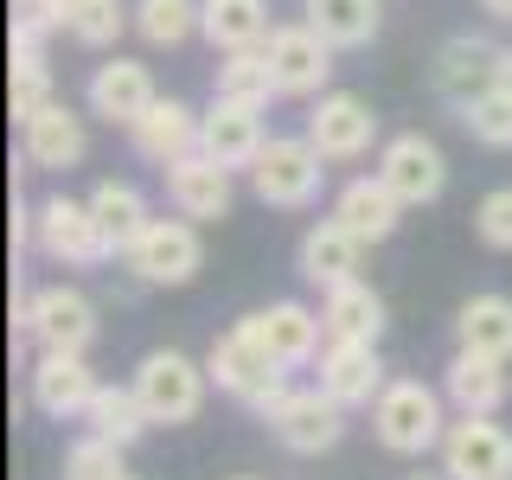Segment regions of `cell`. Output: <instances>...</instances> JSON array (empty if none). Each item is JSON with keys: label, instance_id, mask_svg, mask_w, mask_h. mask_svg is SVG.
I'll list each match as a JSON object with an SVG mask.
<instances>
[{"label": "cell", "instance_id": "6", "mask_svg": "<svg viewBox=\"0 0 512 480\" xmlns=\"http://www.w3.org/2000/svg\"><path fill=\"white\" fill-rule=\"evenodd\" d=\"M205 384H212V372L205 365H192L186 352H148V359L135 365V391H141V404H148L154 423H192V416L205 410Z\"/></svg>", "mask_w": 512, "mask_h": 480}, {"label": "cell", "instance_id": "37", "mask_svg": "<svg viewBox=\"0 0 512 480\" xmlns=\"http://www.w3.org/2000/svg\"><path fill=\"white\" fill-rule=\"evenodd\" d=\"M122 455H128L122 442L84 436V442H71V448H64V480H128Z\"/></svg>", "mask_w": 512, "mask_h": 480}, {"label": "cell", "instance_id": "15", "mask_svg": "<svg viewBox=\"0 0 512 480\" xmlns=\"http://www.w3.org/2000/svg\"><path fill=\"white\" fill-rule=\"evenodd\" d=\"M442 468L455 480H512V436L493 416H461L442 436Z\"/></svg>", "mask_w": 512, "mask_h": 480}, {"label": "cell", "instance_id": "35", "mask_svg": "<svg viewBox=\"0 0 512 480\" xmlns=\"http://www.w3.org/2000/svg\"><path fill=\"white\" fill-rule=\"evenodd\" d=\"M7 103H13V122L39 116L52 103V64H45V45L32 52H13V77H7Z\"/></svg>", "mask_w": 512, "mask_h": 480}, {"label": "cell", "instance_id": "38", "mask_svg": "<svg viewBox=\"0 0 512 480\" xmlns=\"http://www.w3.org/2000/svg\"><path fill=\"white\" fill-rule=\"evenodd\" d=\"M474 237H480L487 250H506V256H512V186L487 192V199L474 205Z\"/></svg>", "mask_w": 512, "mask_h": 480}, {"label": "cell", "instance_id": "21", "mask_svg": "<svg viewBox=\"0 0 512 480\" xmlns=\"http://www.w3.org/2000/svg\"><path fill=\"white\" fill-rule=\"evenodd\" d=\"M148 103H154V77H148V64H135V58H109V64H96V71H90V116H103L109 128H128Z\"/></svg>", "mask_w": 512, "mask_h": 480}, {"label": "cell", "instance_id": "30", "mask_svg": "<svg viewBox=\"0 0 512 480\" xmlns=\"http://www.w3.org/2000/svg\"><path fill=\"white\" fill-rule=\"evenodd\" d=\"M461 352H487V359H512V301L506 295H474L455 314Z\"/></svg>", "mask_w": 512, "mask_h": 480}, {"label": "cell", "instance_id": "13", "mask_svg": "<svg viewBox=\"0 0 512 480\" xmlns=\"http://www.w3.org/2000/svg\"><path fill=\"white\" fill-rule=\"evenodd\" d=\"M263 103H237V96H212V109L199 116V148L218 160V167H256V154H263Z\"/></svg>", "mask_w": 512, "mask_h": 480}, {"label": "cell", "instance_id": "25", "mask_svg": "<svg viewBox=\"0 0 512 480\" xmlns=\"http://www.w3.org/2000/svg\"><path fill=\"white\" fill-rule=\"evenodd\" d=\"M500 52H506V45H487V39H448L436 52V90L448 96V103H468L474 90L493 84Z\"/></svg>", "mask_w": 512, "mask_h": 480}, {"label": "cell", "instance_id": "9", "mask_svg": "<svg viewBox=\"0 0 512 480\" xmlns=\"http://www.w3.org/2000/svg\"><path fill=\"white\" fill-rule=\"evenodd\" d=\"M237 327H244L250 340L282 365V372H301V365H314L320 346H327V320H320L314 308H301V301H269V308L244 314Z\"/></svg>", "mask_w": 512, "mask_h": 480}, {"label": "cell", "instance_id": "2", "mask_svg": "<svg viewBox=\"0 0 512 480\" xmlns=\"http://www.w3.org/2000/svg\"><path fill=\"white\" fill-rule=\"evenodd\" d=\"M13 333L32 340L39 352H90L96 346V301L64 282L13 295Z\"/></svg>", "mask_w": 512, "mask_h": 480}, {"label": "cell", "instance_id": "8", "mask_svg": "<svg viewBox=\"0 0 512 480\" xmlns=\"http://www.w3.org/2000/svg\"><path fill=\"white\" fill-rule=\"evenodd\" d=\"M263 423L288 455H327V448H340V436H346V404L327 397L320 384H308V391H288Z\"/></svg>", "mask_w": 512, "mask_h": 480}, {"label": "cell", "instance_id": "26", "mask_svg": "<svg viewBox=\"0 0 512 480\" xmlns=\"http://www.w3.org/2000/svg\"><path fill=\"white\" fill-rule=\"evenodd\" d=\"M320 320H327V340H378V333H384V295L372 282L352 276L340 288H327Z\"/></svg>", "mask_w": 512, "mask_h": 480}, {"label": "cell", "instance_id": "19", "mask_svg": "<svg viewBox=\"0 0 512 480\" xmlns=\"http://www.w3.org/2000/svg\"><path fill=\"white\" fill-rule=\"evenodd\" d=\"M167 199H173V212H186L192 224H212V218L231 212V167H218L205 148H192L186 160L167 167Z\"/></svg>", "mask_w": 512, "mask_h": 480}, {"label": "cell", "instance_id": "10", "mask_svg": "<svg viewBox=\"0 0 512 480\" xmlns=\"http://www.w3.org/2000/svg\"><path fill=\"white\" fill-rule=\"evenodd\" d=\"M308 141L327 160H365L372 141H378V109L365 103V96H352V90H327L314 103V116H308Z\"/></svg>", "mask_w": 512, "mask_h": 480}, {"label": "cell", "instance_id": "28", "mask_svg": "<svg viewBox=\"0 0 512 480\" xmlns=\"http://www.w3.org/2000/svg\"><path fill=\"white\" fill-rule=\"evenodd\" d=\"M90 212H96V224H103V237H109V256H128V250H135V237L154 224L141 186H128V180H103V186L90 192Z\"/></svg>", "mask_w": 512, "mask_h": 480}, {"label": "cell", "instance_id": "14", "mask_svg": "<svg viewBox=\"0 0 512 480\" xmlns=\"http://www.w3.org/2000/svg\"><path fill=\"white\" fill-rule=\"evenodd\" d=\"M320 391L340 397L346 410H372L378 391L391 378H384V359H378V340H327L320 346Z\"/></svg>", "mask_w": 512, "mask_h": 480}, {"label": "cell", "instance_id": "27", "mask_svg": "<svg viewBox=\"0 0 512 480\" xmlns=\"http://www.w3.org/2000/svg\"><path fill=\"white\" fill-rule=\"evenodd\" d=\"M308 7V26L333 52H359V45L378 39V20H384V0H301Z\"/></svg>", "mask_w": 512, "mask_h": 480}, {"label": "cell", "instance_id": "5", "mask_svg": "<svg viewBox=\"0 0 512 480\" xmlns=\"http://www.w3.org/2000/svg\"><path fill=\"white\" fill-rule=\"evenodd\" d=\"M122 263L135 269V282H148V288H186L192 276H199V263H205L199 224H192L186 212L180 218H154Z\"/></svg>", "mask_w": 512, "mask_h": 480}, {"label": "cell", "instance_id": "29", "mask_svg": "<svg viewBox=\"0 0 512 480\" xmlns=\"http://www.w3.org/2000/svg\"><path fill=\"white\" fill-rule=\"evenodd\" d=\"M84 423H90V436L135 448V442L154 429V416H148V404H141L135 384H103V391H96V404L84 410Z\"/></svg>", "mask_w": 512, "mask_h": 480}, {"label": "cell", "instance_id": "12", "mask_svg": "<svg viewBox=\"0 0 512 480\" xmlns=\"http://www.w3.org/2000/svg\"><path fill=\"white\" fill-rule=\"evenodd\" d=\"M269 71H276V90L282 96H327V77H333V45L301 20V26H276L269 32Z\"/></svg>", "mask_w": 512, "mask_h": 480}, {"label": "cell", "instance_id": "40", "mask_svg": "<svg viewBox=\"0 0 512 480\" xmlns=\"http://www.w3.org/2000/svg\"><path fill=\"white\" fill-rule=\"evenodd\" d=\"M480 7H487L493 20H512V0H480Z\"/></svg>", "mask_w": 512, "mask_h": 480}, {"label": "cell", "instance_id": "11", "mask_svg": "<svg viewBox=\"0 0 512 480\" xmlns=\"http://www.w3.org/2000/svg\"><path fill=\"white\" fill-rule=\"evenodd\" d=\"M378 180L404 205H436L442 186H448V160L429 135H391L378 148Z\"/></svg>", "mask_w": 512, "mask_h": 480}, {"label": "cell", "instance_id": "17", "mask_svg": "<svg viewBox=\"0 0 512 480\" xmlns=\"http://www.w3.org/2000/svg\"><path fill=\"white\" fill-rule=\"evenodd\" d=\"M128 141H135L141 160H154V167L167 173L173 160H186L199 148V109H186L180 96H154V103L128 122Z\"/></svg>", "mask_w": 512, "mask_h": 480}, {"label": "cell", "instance_id": "32", "mask_svg": "<svg viewBox=\"0 0 512 480\" xmlns=\"http://www.w3.org/2000/svg\"><path fill=\"white\" fill-rule=\"evenodd\" d=\"M135 32L154 52H173L199 32V0H135Z\"/></svg>", "mask_w": 512, "mask_h": 480}, {"label": "cell", "instance_id": "3", "mask_svg": "<svg viewBox=\"0 0 512 480\" xmlns=\"http://www.w3.org/2000/svg\"><path fill=\"white\" fill-rule=\"evenodd\" d=\"M320 154L308 135H269L263 154H256L250 167V192L263 205H276V212H308L320 199V180H327V167H320Z\"/></svg>", "mask_w": 512, "mask_h": 480}, {"label": "cell", "instance_id": "16", "mask_svg": "<svg viewBox=\"0 0 512 480\" xmlns=\"http://www.w3.org/2000/svg\"><path fill=\"white\" fill-rule=\"evenodd\" d=\"M96 391L103 384L84 365V352H39V365H32V404L52 416V423H84Z\"/></svg>", "mask_w": 512, "mask_h": 480}, {"label": "cell", "instance_id": "33", "mask_svg": "<svg viewBox=\"0 0 512 480\" xmlns=\"http://www.w3.org/2000/svg\"><path fill=\"white\" fill-rule=\"evenodd\" d=\"M461 109V128L480 141V148H512V90H500V84H487V90H474L468 103H455Z\"/></svg>", "mask_w": 512, "mask_h": 480}, {"label": "cell", "instance_id": "7", "mask_svg": "<svg viewBox=\"0 0 512 480\" xmlns=\"http://www.w3.org/2000/svg\"><path fill=\"white\" fill-rule=\"evenodd\" d=\"M39 256L45 263H64V269L109 263V237H103V224H96L90 199H64V192H52V199L39 205Z\"/></svg>", "mask_w": 512, "mask_h": 480}, {"label": "cell", "instance_id": "4", "mask_svg": "<svg viewBox=\"0 0 512 480\" xmlns=\"http://www.w3.org/2000/svg\"><path fill=\"white\" fill-rule=\"evenodd\" d=\"M205 372H212V384H218V391H231L237 404H244V410H256V416H269V410H276L288 391H295V384H288V372H282V365H276L263 346L250 340L244 327H231V333H224V340L212 346Z\"/></svg>", "mask_w": 512, "mask_h": 480}, {"label": "cell", "instance_id": "18", "mask_svg": "<svg viewBox=\"0 0 512 480\" xmlns=\"http://www.w3.org/2000/svg\"><path fill=\"white\" fill-rule=\"evenodd\" d=\"M20 148H26V167H39V173H71L77 160H84V116H77L71 103H45L39 116H26L20 122Z\"/></svg>", "mask_w": 512, "mask_h": 480}, {"label": "cell", "instance_id": "22", "mask_svg": "<svg viewBox=\"0 0 512 480\" xmlns=\"http://www.w3.org/2000/svg\"><path fill=\"white\" fill-rule=\"evenodd\" d=\"M442 391L461 416H493L506 404L512 378H506V359H487V352H455L442 372Z\"/></svg>", "mask_w": 512, "mask_h": 480}, {"label": "cell", "instance_id": "42", "mask_svg": "<svg viewBox=\"0 0 512 480\" xmlns=\"http://www.w3.org/2000/svg\"><path fill=\"white\" fill-rule=\"evenodd\" d=\"M237 480H250V474H237Z\"/></svg>", "mask_w": 512, "mask_h": 480}, {"label": "cell", "instance_id": "24", "mask_svg": "<svg viewBox=\"0 0 512 480\" xmlns=\"http://www.w3.org/2000/svg\"><path fill=\"white\" fill-rule=\"evenodd\" d=\"M199 32L212 52H244V45H269V0H199Z\"/></svg>", "mask_w": 512, "mask_h": 480}, {"label": "cell", "instance_id": "31", "mask_svg": "<svg viewBox=\"0 0 512 480\" xmlns=\"http://www.w3.org/2000/svg\"><path fill=\"white\" fill-rule=\"evenodd\" d=\"M218 96H237V103H269V96H282L263 45H244V52L218 58Z\"/></svg>", "mask_w": 512, "mask_h": 480}, {"label": "cell", "instance_id": "39", "mask_svg": "<svg viewBox=\"0 0 512 480\" xmlns=\"http://www.w3.org/2000/svg\"><path fill=\"white\" fill-rule=\"evenodd\" d=\"M493 84H500V90H512V45L500 52V71H493Z\"/></svg>", "mask_w": 512, "mask_h": 480}, {"label": "cell", "instance_id": "41", "mask_svg": "<svg viewBox=\"0 0 512 480\" xmlns=\"http://www.w3.org/2000/svg\"><path fill=\"white\" fill-rule=\"evenodd\" d=\"M404 480H455L448 468H416V474H404Z\"/></svg>", "mask_w": 512, "mask_h": 480}, {"label": "cell", "instance_id": "36", "mask_svg": "<svg viewBox=\"0 0 512 480\" xmlns=\"http://www.w3.org/2000/svg\"><path fill=\"white\" fill-rule=\"evenodd\" d=\"M52 32H71V0H13L7 52H32V45H45Z\"/></svg>", "mask_w": 512, "mask_h": 480}, {"label": "cell", "instance_id": "23", "mask_svg": "<svg viewBox=\"0 0 512 480\" xmlns=\"http://www.w3.org/2000/svg\"><path fill=\"white\" fill-rule=\"evenodd\" d=\"M359 237L346 231L340 218H320L308 237H301V276H308L320 295L327 288H340V282H352V269H359Z\"/></svg>", "mask_w": 512, "mask_h": 480}, {"label": "cell", "instance_id": "43", "mask_svg": "<svg viewBox=\"0 0 512 480\" xmlns=\"http://www.w3.org/2000/svg\"><path fill=\"white\" fill-rule=\"evenodd\" d=\"M128 480H135V474H128Z\"/></svg>", "mask_w": 512, "mask_h": 480}, {"label": "cell", "instance_id": "34", "mask_svg": "<svg viewBox=\"0 0 512 480\" xmlns=\"http://www.w3.org/2000/svg\"><path fill=\"white\" fill-rule=\"evenodd\" d=\"M128 26H135V7H122V0H71V39L90 52H109Z\"/></svg>", "mask_w": 512, "mask_h": 480}, {"label": "cell", "instance_id": "1", "mask_svg": "<svg viewBox=\"0 0 512 480\" xmlns=\"http://www.w3.org/2000/svg\"><path fill=\"white\" fill-rule=\"evenodd\" d=\"M442 397L448 391H429L423 378H391L378 391V404H372L378 448H391V455H404V461H423L429 448H442V436H448Z\"/></svg>", "mask_w": 512, "mask_h": 480}, {"label": "cell", "instance_id": "20", "mask_svg": "<svg viewBox=\"0 0 512 480\" xmlns=\"http://www.w3.org/2000/svg\"><path fill=\"white\" fill-rule=\"evenodd\" d=\"M404 212H410V205L397 199V192L384 186L378 173H359V180H346L340 199H333V218H340L346 231L359 237V244H384V237L404 224Z\"/></svg>", "mask_w": 512, "mask_h": 480}]
</instances>
